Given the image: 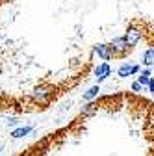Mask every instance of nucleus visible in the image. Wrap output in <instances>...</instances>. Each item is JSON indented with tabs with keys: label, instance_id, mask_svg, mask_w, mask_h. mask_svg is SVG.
<instances>
[{
	"label": "nucleus",
	"instance_id": "obj_1",
	"mask_svg": "<svg viewBox=\"0 0 154 156\" xmlns=\"http://www.w3.org/2000/svg\"><path fill=\"white\" fill-rule=\"evenodd\" d=\"M108 45H110V48H111V52H113V58H117V60H123V58H126V56L134 50V48L126 43L124 37H115V39H111Z\"/></svg>",
	"mask_w": 154,
	"mask_h": 156
},
{
	"label": "nucleus",
	"instance_id": "obj_2",
	"mask_svg": "<svg viewBox=\"0 0 154 156\" xmlns=\"http://www.w3.org/2000/svg\"><path fill=\"white\" fill-rule=\"evenodd\" d=\"M54 95V87L52 86H48V84H43V86H37V87H33V93H32V97H33V101L35 102H48V99Z\"/></svg>",
	"mask_w": 154,
	"mask_h": 156
},
{
	"label": "nucleus",
	"instance_id": "obj_3",
	"mask_svg": "<svg viewBox=\"0 0 154 156\" xmlns=\"http://www.w3.org/2000/svg\"><path fill=\"white\" fill-rule=\"evenodd\" d=\"M124 39H126V43L134 48L139 41H141V30L139 28H136L134 24H130L128 28H126V34H124Z\"/></svg>",
	"mask_w": 154,
	"mask_h": 156
},
{
	"label": "nucleus",
	"instance_id": "obj_4",
	"mask_svg": "<svg viewBox=\"0 0 154 156\" xmlns=\"http://www.w3.org/2000/svg\"><path fill=\"white\" fill-rule=\"evenodd\" d=\"M93 52H95V54H99V58H100V60H104V63H106V62H110V60H113V52H111L110 45L97 43V45L93 47Z\"/></svg>",
	"mask_w": 154,
	"mask_h": 156
},
{
	"label": "nucleus",
	"instance_id": "obj_5",
	"mask_svg": "<svg viewBox=\"0 0 154 156\" xmlns=\"http://www.w3.org/2000/svg\"><path fill=\"white\" fill-rule=\"evenodd\" d=\"M110 73H111L110 65L108 63H100L97 69H95V78H97V82H102V80H106V78L110 76Z\"/></svg>",
	"mask_w": 154,
	"mask_h": 156
},
{
	"label": "nucleus",
	"instance_id": "obj_6",
	"mask_svg": "<svg viewBox=\"0 0 154 156\" xmlns=\"http://www.w3.org/2000/svg\"><path fill=\"white\" fill-rule=\"evenodd\" d=\"M138 71H139V65H130V63H123V65L119 67L117 74H119L121 78H126V76H130V74H136Z\"/></svg>",
	"mask_w": 154,
	"mask_h": 156
},
{
	"label": "nucleus",
	"instance_id": "obj_7",
	"mask_svg": "<svg viewBox=\"0 0 154 156\" xmlns=\"http://www.w3.org/2000/svg\"><path fill=\"white\" fill-rule=\"evenodd\" d=\"M30 132H32V126H21V128H15V130L11 132V138L19 140V138H24V136H28Z\"/></svg>",
	"mask_w": 154,
	"mask_h": 156
},
{
	"label": "nucleus",
	"instance_id": "obj_8",
	"mask_svg": "<svg viewBox=\"0 0 154 156\" xmlns=\"http://www.w3.org/2000/svg\"><path fill=\"white\" fill-rule=\"evenodd\" d=\"M143 65H147V67L154 65V48L145 50V54H143Z\"/></svg>",
	"mask_w": 154,
	"mask_h": 156
},
{
	"label": "nucleus",
	"instance_id": "obj_9",
	"mask_svg": "<svg viewBox=\"0 0 154 156\" xmlns=\"http://www.w3.org/2000/svg\"><path fill=\"white\" fill-rule=\"evenodd\" d=\"M99 110V102H89V104H86V108H82V115H93L95 112Z\"/></svg>",
	"mask_w": 154,
	"mask_h": 156
},
{
	"label": "nucleus",
	"instance_id": "obj_10",
	"mask_svg": "<svg viewBox=\"0 0 154 156\" xmlns=\"http://www.w3.org/2000/svg\"><path fill=\"white\" fill-rule=\"evenodd\" d=\"M99 91H100V87H99V86H93V87H89V89L84 93V101H91V99H95V97L99 95Z\"/></svg>",
	"mask_w": 154,
	"mask_h": 156
},
{
	"label": "nucleus",
	"instance_id": "obj_11",
	"mask_svg": "<svg viewBox=\"0 0 154 156\" xmlns=\"http://www.w3.org/2000/svg\"><path fill=\"white\" fill-rule=\"evenodd\" d=\"M141 86H147L149 87V84H150V71L149 69H145L143 73H141V76H139V80H138Z\"/></svg>",
	"mask_w": 154,
	"mask_h": 156
},
{
	"label": "nucleus",
	"instance_id": "obj_12",
	"mask_svg": "<svg viewBox=\"0 0 154 156\" xmlns=\"http://www.w3.org/2000/svg\"><path fill=\"white\" fill-rule=\"evenodd\" d=\"M141 89H143V86H141L139 82H134V84H132V91H136V93H139Z\"/></svg>",
	"mask_w": 154,
	"mask_h": 156
},
{
	"label": "nucleus",
	"instance_id": "obj_13",
	"mask_svg": "<svg viewBox=\"0 0 154 156\" xmlns=\"http://www.w3.org/2000/svg\"><path fill=\"white\" fill-rule=\"evenodd\" d=\"M149 91L154 93V78H150V84H149Z\"/></svg>",
	"mask_w": 154,
	"mask_h": 156
},
{
	"label": "nucleus",
	"instance_id": "obj_14",
	"mask_svg": "<svg viewBox=\"0 0 154 156\" xmlns=\"http://www.w3.org/2000/svg\"><path fill=\"white\" fill-rule=\"evenodd\" d=\"M17 123H19V121H17V119H9V121H8V125H9V126H15V125H17Z\"/></svg>",
	"mask_w": 154,
	"mask_h": 156
}]
</instances>
